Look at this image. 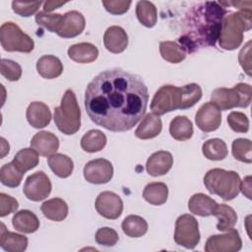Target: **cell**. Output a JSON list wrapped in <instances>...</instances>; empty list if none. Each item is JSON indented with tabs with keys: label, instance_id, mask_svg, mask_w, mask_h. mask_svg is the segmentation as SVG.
<instances>
[{
	"label": "cell",
	"instance_id": "cell-24",
	"mask_svg": "<svg viewBox=\"0 0 252 252\" xmlns=\"http://www.w3.org/2000/svg\"><path fill=\"white\" fill-rule=\"evenodd\" d=\"M37 73L44 79H55L63 72V64L54 55H43L36 62Z\"/></svg>",
	"mask_w": 252,
	"mask_h": 252
},
{
	"label": "cell",
	"instance_id": "cell-45",
	"mask_svg": "<svg viewBox=\"0 0 252 252\" xmlns=\"http://www.w3.org/2000/svg\"><path fill=\"white\" fill-rule=\"evenodd\" d=\"M101 3L104 6L105 10L112 15H121L126 13L132 4L131 1H124V0L102 1Z\"/></svg>",
	"mask_w": 252,
	"mask_h": 252
},
{
	"label": "cell",
	"instance_id": "cell-46",
	"mask_svg": "<svg viewBox=\"0 0 252 252\" xmlns=\"http://www.w3.org/2000/svg\"><path fill=\"white\" fill-rule=\"evenodd\" d=\"M238 60L244 72L250 77L251 76V40H249L240 50L238 54Z\"/></svg>",
	"mask_w": 252,
	"mask_h": 252
},
{
	"label": "cell",
	"instance_id": "cell-1",
	"mask_svg": "<svg viewBox=\"0 0 252 252\" xmlns=\"http://www.w3.org/2000/svg\"><path fill=\"white\" fill-rule=\"evenodd\" d=\"M148 100V88L142 78L118 68L99 73L85 93L91 120L112 132L131 130L143 118Z\"/></svg>",
	"mask_w": 252,
	"mask_h": 252
},
{
	"label": "cell",
	"instance_id": "cell-17",
	"mask_svg": "<svg viewBox=\"0 0 252 252\" xmlns=\"http://www.w3.org/2000/svg\"><path fill=\"white\" fill-rule=\"evenodd\" d=\"M173 158L169 152L158 151L154 153L147 160L146 170L152 176L166 174L172 167Z\"/></svg>",
	"mask_w": 252,
	"mask_h": 252
},
{
	"label": "cell",
	"instance_id": "cell-32",
	"mask_svg": "<svg viewBox=\"0 0 252 252\" xmlns=\"http://www.w3.org/2000/svg\"><path fill=\"white\" fill-rule=\"evenodd\" d=\"M106 145V136L100 130H90L81 139V147L85 152L96 153Z\"/></svg>",
	"mask_w": 252,
	"mask_h": 252
},
{
	"label": "cell",
	"instance_id": "cell-42",
	"mask_svg": "<svg viewBox=\"0 0 252 252\" xmlns=\"http://www.w3.org/2000/svg\"><path fill=\"white\" fill-rule=\"evenodd\" d=\"M119 236L117 232L110 227L98 228L95 232V241L99 245L103 246H113L117 243Z\"/></svg>",
	"mask_w": 252,
	"mask_h": 252
},
{
	"label": "cell",
	"instance_id": "cell-16",
	"mask_svg": "<svg viewBox=\"0 0 252 252\" xmlns=\"http://www.w3.org/2000/svg\"><path fill=\"white\" fill-rule=\"evenodd\" d=\"M31 148H32L39 156L48 158L56 154L59 148V140L51 132L39 131L32 138Z\"/></svg>",
	"mask_w": 252,
	"mask_h": 252
},
{
	"label": "cell",
	"instance_id": "cell-10",
	"mask_svg": "<svg viewBox=\"0 0 252 252\" xmlns=\"http://www.w3.org/2000/svg\"><path fill=\"white\" fill-rule=\"evenodd\" d=\"M51 188L48 176L43 171H36L27 177L23 192L29 200L38 202L49 196Z\"/></svg>",
	"mask_w": 252,
	"mask_h": 252
},
{
	"label": "cell",
	"instance_id": "cell-35",
	"mask_svg": "<svg viewBox=\"0 0 252 252\" xmlns=\"http://www.w3.org/2000/svg\"><path fill=\"white\" fill-rule=\"evenodd\" d=\"M136 16L139 22L147 28H153L158 21L157 8L150 1H139L137 3Z\"/></svg>",
	"mask_w": 252,
	"mask_h": 252
},
{
	"label": "cell",
	"instance_id": "cell-19",
	"mask_svg": "<svg viewBox=\"0 0 252 252\" xmlns=\"http://www.w3.org/2000/svg\"><path fill=\"white\" fill-rule=\"evenodd\" d=\"M28 122L34 128H43L50 123L51 112L48 106L41 101H32L27 108Z\"/></svg>",
	"mask_w": 252,
	"mask_h": 252
},
{
	"label": "cell",
	"instance_id": "cell-22",
	"mask_svg": "<svg viewBox=\"0 0 252 252\" xmlns=\"http://www.w3.org/2000/svg\"><path fill=\"white\" fill-rule=\"evenodd\" d=\"M161 128L162 123L160 118L154 113H148L136 129L135 136L142 140L152 139L160 134Z\"/></svg>",
	"mask_w": 252,
	"mask_h": 252
},
{
	"label": "cell",
	"instance_id": "cell-11",
	"mask_svg": "<svg viewBox=\"0 0 252 252\" xmlns=\"http://www.w3.org/2000/svg\"><path fill=\"white\" fill-rule=\"evenodd\" d=\"M242 247V240L237 230L234 228L223 234H215L210 236L205 244L207 252H236Z\"/></svg>",
	"mask_w": 252,
	"mask_h": 252
},
{
	"label": "cell",
	"instance_id": "cell-31",
	"mask_svg": "<svg viewBox=\"0 0 252 252\" xmlns=\"http://www.w3.org/2000/svg\"><path fill=\"white\" fill-rule=\"evenodd\" d=\"M123 232L129 237H141L148 231V223L140 216L130 215L126 217L121 224Z\"/></svg>",
	"mask_w": 252,
	"mask_h": 252
},
{
	"label": "cell",
	"instance_id": "cell-40",
	"mask_svg": "<svg viewBox=\"0 0 252 252\" xmlns=\"http://www.w3.org/2000/svg\"><path fill=\"white\" fill-rule=\"evenodd\" d=\"M0 73L8 81H18L22 76L21 66L10 59H1L0 63Z\"/></svg>",
	"mask_w": 252,
	"mask_h": 252
},
{
	"label": "cell",
	"instance_id": "cell-7",
	"mask_svg": "<svg viewBox=\"0 0 252 252\" xmlns=\"http://www.w3.org/2000/svg\"><path fill=\"white\" fill-rule=\"evenodd\" d=\"M211 100L220 110H228L234 107H247L252 100L251 86L239 83L231 89L219 88L213 91Z\"/></svg>",
	"mask_w": 252,
	"mask_h": 252
},
{
	"label": "cell",
	"instance_id": "cell-8",
	"mask_svg": "<svg viewBox=\"0 0 252 252\" xmlns=\"http://www.w3.org/2000/svg\"><path fill=\"white\" fill-rule=\"evenodd\" d=\"M0 42L3 49L9 52L19 51L30 53L34 47L32 38L13 22L2 24L0 28Z\"/></svg>",
	"mask_w": 252,
	"mask_h": 252
},
{
	"label": "cell",
	"instance_id": "cell-41",
	"mask_svg": "<svg viewBox=\"0 0 252 252\" xmlns=\"http://www.w3.org/2000/svg\"><path fill=\"white\" fill-rule=\"evenodd\" d=\"M229 127L237 133H246L249 130V120L247 116L239 111H232L227 116Z\"/></svg>",
	"mask_w": 252,
	"mask_h": 252
},
{
	"label": "cell",
	"instance_id": "cell-15",
	"mask_svg": "<svg viewBox=\"0 0 252 252\" xmlns=\"http://www.w3.org/2000/svg\"><path fill=\"white\" fill-rule=\"evenodd\" d=\"M86 21L82 13L69 11L63 15L57 34L63 38H72L79 35L85 29Z\"/></svg>",
	"mask_w": 252,
	"mask_h": 252
},
{
	"label": "cell",
	"instance_id": "cell-26",
	"mask_svg": "<svg viewBox=\"0 0 252 252\" xmlns=\"http://www.w3.org/2000/svg\"><path fill=\"white\" fill-rule=\"evenodd\" d=\"M41 212L45 218L54 221H61L68 215V205L60 198H53L42 203Z\"/></svg>",
	"mask_w": 252,
	"mask_h": 252
},
{
	"label": "cell",
	"instance_id": "cell-4",
	"mask_svg": "<svg viewBox=\"0 0 252 252\" xmlns=\"http://www.w3.org/2000/svg\"><path fill=\"white\" fill-rule=\"evenodd\" d=\"M252 28V11H238L224 16L219 44L222 49L233 50L240 46L243 41V32Z\"/></svg>",
	"mask_w": 252,
	"mask_h": 252
},
{
	"label": "cell",
	"instance_id": "cell-28",
	"mask_svg": "<svg viewBox=\"0 0 252 252\" xmlns=\"http://www.w3.org/2000/svg\"><path fill=\"white\" fill-rule=\"evenodd\" d=\"M168 189L162 182H152L146 185L143 191L144 199L154 206H160L167 200Z\"/></svg>",
	"mask_w": 252,
	"mask_h": 252
},
{
	"label": "cell",
	"instance_id": "cell-13",
	"mask_svg": "<svg viewBox=\"0 0 252 252\" xmlns=\"http://www.w3.org/2000/svg\"><path fill=\"white\" fill-rule=\"evenodd\" d=\"M94 205L96 212L101 217L108 220L118 219L123 211V202L121 198L111 191L99 193Z\"/></svg>",
	"mask_w": 252,
	"mask_h": 252
},
{
	"label": "cell",
	"instance_id": "cell-25",
	"mask_svg": "<svg viewBox=\"0 0 252 252\" xmlns=\"http://www.w3.org/2000/svg\"><path fill=\"white\" fill-rule=\"evenodd\" d=\"M12 224L16 230L20 232L32 233L38 229L39 220L32 212L29 210H21L13 216Z\"/></svg>",
	"mask_w": 252,
	"mask_h": 252
},
{
	"label": "cell",
	"instance_id": "cell-33",
	"mask_svg": "<svg viewBox=\"0 0 252 252\" xmlns=\"http://www.w3.org/2000/svg\"><path fill=\"white\" fill-rule=\"evenodd\" d=\"M12 161L23 173H26L38 164V154L32 148H25L15 155Z\"/></svg>",
	"mask_w": 252,
	"mask_h": 252
},
{
	"label": "cell",
	"instance_id": "cell-12",
	"mask_svg": "<svg viewBox=\"0 0 252 252\" xmlns=\"http://www.w3.org/2000/svg\"><path fill=\"white\" fill-rule=\"evenodd\" d=\"M113 176V166L111 162L104 158L90 160L84 167L85 179L93 184H104L111 180Z\"/></svg>",
	"mask_w": 252,
	"mask_h": 252
},
{
	"label": "cell",
	"instance_id": "cell-30",
	"mask_svg": "<svg viewBox=\"0 0 252 252\" xmlns=\"http://www.w3.org/2000/svg\"><path fill=\"white\" fill-rule=\"evenodd\" d=\"M47 162L50 169L61 178L69 177L74 169L73 160L63 154H54L48 157Z\"/></svg>",
	"mask_w": 252,
	"mask_h": 252
},
{
	"label": "cell",
	"instance_id": "cell-3",
	"mask_svg": "<svg viewBox=\"0 0 252 252\" xmlns=\"http://www.w3.org/2000/svg\"><path fill=\"white\" fill-rule=\"evenodd\" d=\"M202 97V89L198 84L191 83L183 87L164 85L155 94L151 109L159 116L176 109H187L195 105Z\"/></svg>",
	"mask_w": 252,
	"mask_h": 252
},
{
	"label": "cell",
	"instance_id": "cell-2",
	"mask_svg": "<svg viewBox=\"0 0 252 252\" xmlns=\"http://www.w3.org/2000/svg\"><path fill=\"white\" fill-rule=\"evenodd\" d=\"M227 13L219 2H204L193 7L186 16L184 33L178 37V44L186 53L198 48L214 46L219 39L222 20Z\"/></svg>",
	"mask_w": 252,
	"mask_h": 252
},
{
	"label": "cell",
	"instance_id": "cell-27",
	"mask_svg": "<svg viewBox=\"0 0 252 252\" xmlns=\"http://www.w3.org/2000/svg\"><path fill=\"white\" fill-rule=\"evenodd\" d=\"M213 216L218 219L217 228L220 231H228L232 229L237 222L235 211L225 204H218Z\"/></svg>",
	"mask_w": 252,
	"mask_h": 252
},
{
	"label": "cell",
	"instance_id": "cell-44",
	"mask_svg": "<svg viewBox=\"0 0 252 252\" xmlns=\"http://www.w3.org/2000/svg\"><path fill=\"white\" fill-rule=\"evenodd\" d=\"M18 201L10 195L0 193V217H6L18 210Z\"/></svg>",
	"mask_w": 252,
	"mask_h": 252
},
{
	"label": "cell",
	"instance_id": "cell-29",
	"mask_svg": "<svg viewBox=\"0 0 252 252\" xmlns=\"http://www.w3.org/2000/svg\"><path fill=\"white\" fill-rule=\"evenodd\" d=\"M171 137L177 141L189 140L193 135V125L186 116H175L169 125Z\"/></svg>",
	"mask_w": 252,
	"mask_h": 252
},
{
	"label": "cell",
	"instance_id": "cell-9",
	"mask_svg": "<svg viewBox=\"0 0 252 252\" xmlns=\"http://www.w3.org/2000/svg\"><path fill=\"white\" fill-rule=\"evenodd\" d=\"M174 241L187 249H194L200 241L199 224L197 220L188 214L177 218L174 230Z\"/></svg>",
	"mask_w": 252,
	"mask_h": 252
},
{
	"label": "cell",
	"instance_id": "cell-23",
	"mask_svg": "<svg viewBox=\"0 0 252 252\" xmlns=\"http://www.w3.org/2000/svg\"><path fill=\"white\" fill-rule=\"evenodd\" d=\"M68 56L77 63H91L98 56V49L90 42H80L68 48Z\"/></svg>",
	"mask_w": 252,
	"mask_h": 252
},
{
	"label": "cell",
	"instance_id": "cell-47",
	"mask_svg": "<svg viewBox=\"0 0 252 252\" xmlns=\"http://www.w3.org/2000/svg\"><path fill=\"white\" fill-rule=\"evenodd\" d=\"M240 191L245 197L251 199V176H246L243 181L240 182Z\"/></svg>",
	"mask_w": 252,
	"mask_h": 252
},
{
	"label": "cell",
	"instance_id": "cell-49",
	"mask_svg": "<svg viewBox=\"0 0 252 252\" xmlns=\"http://www.w3.org/2000/svg\"><path fill=\"white\" fill-rule=\"evenodd\" d=\"M0 141H1L0 142V145H1V158H3L9 153V144L3 137L0 138Z\"/></svg>",
	"mask_w": 252,
	"mask_h": 252
},
{
	"label": "cell",
	"instance_id": "cell-39",
	"mask_svg": "<svg viewBox=\"0 0 252 252\" xmlns=\"http://www.w3.org/2000/svg\"><path fill=\"white\" fill-rule=\"evenodd\" d=\"M62 18L63 15L61 14H47L46 12L41 11L36 13L35 22L38 26L43 27L47 31L57 33L61 25Z\"/></svg>",
	"mask_w": 252,
	"mask_h": 252
},
{
	"label": "cell",
	"instance_id": "cell-5",
	"mask_svg": "<svg viewBox=\"0 0 252 252\" xmlns=\"http://www.w3.org/2000/svg\"><path fill=\"white\" fill-rule=\"evenodd\" d=\"M240 182L238 173L222 168L210 169L204 177L207 190L211 194L220 196L224 201H230L239 194Z\"/></svg>",
	"mask_w": 252,
	"mask_h": 252
},
{
	"label": "cell",
	"instance_id": "cell-20",
	"mask_svg": "<svg viewBox=\"0 0 252 252\" xmlns=\"http://www.w3.org/2000/svg\"><path fill=\"white\" fill-rule=\"evenodd\" d=\"M0 246L7 252H23L28 247V238L22 234L8 231L4 223H1Z\"/></svg>",
	"mask_w": 252,
	"mask_h": 252
},
{
	"label": "cell",
	"instance_id": "cell-14",
	"mask_svg": "<svg viewBox=\"0 0 252 252\" xmlns=\"http://www.w3.org/2000/svg\"><path fill=\"white\" fill-rule=\"evenodd\" d=\"M220 111L221 110L212 101L201 105L195 115V122L198 128L203 132H213L217 130L221 123Z\"/></svg>",
	"mask_w": 252,
	"mask_h": 252
},
{
	"label": "cell",
	"instance_id": "cell-36",
	"mask_svg": "<svg viewBox=\"0 0 252 252\" xmlns=\"http://www.w3.org/2000/svg\"><path fill=\"white\" fill-rule=\"evenodd\" d=\"M159 52L161 57L169 63H179L186 57L185 50L176 42L171 40L161 41L159 43Z\"/></svg>",
	"mask_w": 252,
	"mask_h": 252
},
{
	"label": "cell",
	"instance_id": "cell-34",
	"mask_svg": "<svg viewBox=\"0 0 252 252\" xmlns=\"http://www.w3.org/2000/svg\"><path fill=\"white\" fill-rule=\"evenodd\" d=\"M202 153L210 160H221L227 156V147L221 139L214 138L203 144Z\"/></svg>",
	"mask_w": 252,
	"mask_h": 252
},
{
	"label": "cell",
	"instance_id": "cell-6",
	"mask_svg": "<svg viewBox=\"0 0 252 252\" xmlns=\"http://www.w3.org/2000/svg\"><path fill=\"white\" fill-rule=\"evenodd\" d=\"M54 122L58 130L65 135H73L79 131L81 110L72 90L65 92L60 105L54 108Z\"/></svg>",
	"mask_w": 252,
	"mask_h": 252
},
{
	"label": "cell",
	"instance_id": "cell-48",
	"mask_svg": "<svg viewBox=\"0 0 252 252\" xmlns=\"http://www.w3.org/2000/svg\"><path fill=\"white\" fill-rule=\"evenodd\" d=\"M66 4V2H59V1H45L43 3V11L44 12H51L61 6Z\"/></svg>",
	"mask_w": 252,
	"mask_h": 252
},
{
	"label": "cell",
	"instance_id": "cell-37",
	"mask_svg": "<svg viewBox=\"0 0 252 252\" xmlns=\"http://www.w3.org/2000/svg\"><path fill=\"white\" fill-rule=\"evenodd\" d=\"M25 173H23L15 164L13 161L5 163L0 168V181L3 185L15 188L18 187L23 179Z\"/></svg>",
	"mask_w": 252,
	"mask_h": 252
},
{
	"label": "cell",
	"instance_id": "cell-43",
	"mask_svg": "<svg viewBox=\"0 0 252 252\" xmlns=\"http://www.w3.org/2000/svg\"><path fill=\"white\" fill-rule=\"evenodd\" d=\"M41 4H42L41 1H37V2L13 1L12 9L16 14H18L22 17H30L37 12V10Z\"/></svg>",
	"mask_w": 252,
	"mask_h": 252
},
{
	"label": "cell",
	"instance_id": "cell-38",
	"mask_svg": "<svg viewBox=\"0 0 252 252\" xmlns=\"http://www.w3.org/2000/svg\"><path fill=\"white\" fill-rule=\"evenodd\" d=\"M231 148H232V155L234 158L246 163L252 162V157H251L252 144L249 139H244V138L235 139L232 142Z\"/></svg>",
	"mask_w": 252,
	"mask_h": 252
},
{
	"label": "cell",
	"instance_id": "cell-18",
	"mask_svg": "<svg viewBox=\"0 0 252 252\" xmlns=\"http://www.w3.org/2000/svg\"><path fill=\"white\" fill-rule=\"evenodd\" d=\"M103 43L108 51L121 53L128 45V35L121 27L111 26L104 32Z\"/></svg>",
	"mask_w": 252,
	"mask_h": 252
},
{
	"label": "cell",
	"instance_id": "cell-21",
	"mask_svg": "<svg viewBox=\"0 0 252 252\" xmlns=\"http://www.w3.org/2000/svg\"><path fill=\"white\" fill-rule=\"evenodd\" d=\"M217 206L218 203L214 199L203 193L194 194L188 202L189 211L200 217L213 216Z\"/></svg>",
	"mask_w": 252,
	"mask_h": 252
}]
</instances>
